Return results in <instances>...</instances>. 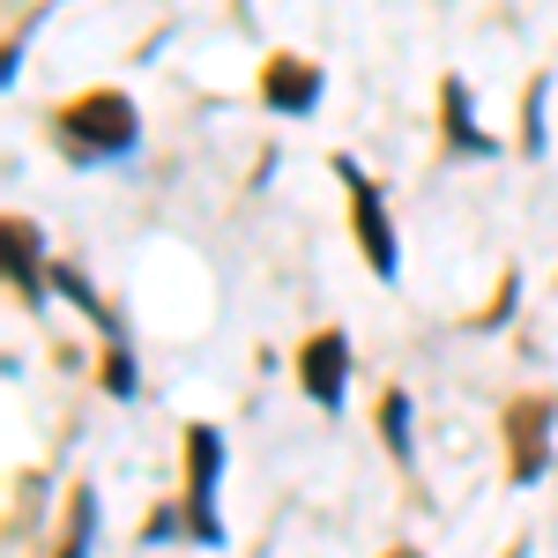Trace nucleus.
I'll return each instance as SVG.
<instances>
[{
	"label": "nucleus",
	"mask_w": 558,
	"mask_h": 558,
	"mask_svg": "<svg viewBox=\"0 0 558 558\" xmlns=\"http://www.w3.org/2000/svg\"><path fill=\"white\" fill-rule=\"evenodd\" d=\"M52 134L68 149V165L97 172V165H128L142 149V112H134L128 89H83V97H68L52 112Z\"/></svg>",
	"instance_id": "1"
},
{
	"label": "nucleus",
	"mask_w": 558,
	"mask_h": 558,
	"mask_svg": "<svg viewBox=\"0 0 558 558\" xmlns=\"http://www.w3.org/2000/svg\"><path fill=\"white\" fill-rule=\"evenodd\" d=\"M336 179L350 186V231H357L365 268H373L380 283H395V276H402V239H395V216H387L380 186L365 179V165H357V157H336Z\"/></svg>",
	"instance_id": "2"
},
{
	"label": "nucleus",
	"mask_w": 558,
	"mask_h": 558,
	"mask_svg": "<svg viewBox=\"0 0 558 558\" xmlns=\"http://www.w3.org/2000/svg\"><path fill=\"white\" fill-rule=\"evenodd\" d=\"M216 484H223V432H216V425H186V544L223 551V507H216Z\"/></svg>",
	"instance_id": "3"
},
{
	"label": "nucleus",
	"mask_w": 558,
	"mask_h": 558,
	"mask_svg": "<svg viewBox=\"0 0 558 558\" xmlns=\"http://www.w3.org/2000/svg\"><path fill=\"white\" fill-rule=\"evenodd\" d=\"M320 97H328V75H320V60H299V52H268V68H260V105H268L276 120H313V112H320Z\"/></svg>",
	"instance_id": "4"
},
{
	"label": "nucleus",
	"mask_w": 558,
	"mask_h": 558,
	"mask_svg": "<svg viewBox=\"0 0 558 558\" xmlns=\"http://www.w3.org/2000/svg\"><path fill=\"white\" fill-rule=\"evenodd\" d=\"M544 470H551V402L521 395V402H507V476L544 484Z\"/></svg>",
	"instance_id": "5"
},
{
	"label": "nucleus",
	"mask_w": 558,
	"mask_h": 558,
	"mask_svg": "<svg viewBox=\"0 0 558 558\" xmlns=\"http://www.w3.org/2000/svg\"><path fill=\"white\" fill-rule=\"evenodd\" d=\"M299 387H305V402L313 410H343V395H350V336L343 328H320V336H305L299 350Z\"/></svg>",
	"instance_id": "6"
},
{
	"label": "nucleus",
	"mask_w": 558,
	"mask_h": 558,
	"mask_svg": "<svg viewBox=\"0 0 558 558\" xmlns=\"http://www.w3.org/2000/svg\"><path fill=\"white\" fill-rule=\"evenodd\" d=\"M439 142H447V157H470V165H492L507 142L476 120V89L462 83V75H447L439 83Z\"/></svg>",
	"instance_id": "7"
},
{
	"label": "nucleus",
	"mask_w": 558,
	"mask_h": 558,
	"mask_svg": "<svg viewBox=\"0 0 558 558\" xmlns=\"http://www.w3.org/2000/svg\"><path fill=\"white\" fill-rule=\"evenodd\" d=\"M8 291H15V305H31V313H45V299H52L45 239H38V223H23V216H8Z\"/></svg>",
	"instance_id": "8"
},
{
	"label": "nucleus",
	"mask_w": 558,
	"mask_h": 558,
	"mask_svg": "<svg viewBox=\"0 0 558 558\" xmlns=\"http://www.w3.org/2000/svg\"><path fill=\"white\" fill-rule=\"evenodd\" d=\"M52 299H68V305H75V313H83V320H97V328H105L112 343L128 336V328H120V313H112V305L97 299V283H89V276H83V268H75V260H52Z\"/></svg>",
	"instance_id": "9"
},
{
	"label": "nucleus",
	"mask_w": 558,
	"mask_h": 558,
	"mask_svg": "<svg viewBox=\"0 0 558 558\" xmlns=\"http://www.w3.org/2000/svg\"><path fill=\"white\" fill-rule=\"evenodd\" d=\"M380 439H387V454L410 470L417 462V425H410V395L402 387H380Z\"/></svg>",
	"instance_id": "10"
},
{
	"label": "nucleus",
	"mask_w": 558,
	"mask_h": 558,
	"mask_svg": "<svg viewBox=\"0 0 558 558\" xmlns=\"http://www.w3.org/2000/svg\"><path fill=\"white\" fill-rule=\"evenodd\" d=\"M521 149H529V157L551 149V75H536L529 97H521Z\"/></svg>",
	"instance_id": "11"
},
{
	"label": "nucleus",
	"mask_w": 558,
	"mask_h": 558,
	"mask_svg": "<svg viewBox=\"0 0 558 558\" xmlns=\"http://www.w3.org/2000/svg\"><path fill=\"white\" fill-rule=\"evenodd\" d=\"M97 551V492H75L68 499V529H60V558H89Z\"/></svg>",
	"instance_id": "12"
},
{
	"label": "nucleus",
	"mask_w": 558,
	"mask_h": 558,
	"mask_svg": "<svg viewBox=\"0 0 558 558\" xmlns=\"http://www.w3.org/2000/svg\"><path fill=\"white\" fill-rule=\"evenodd\" d=\"M105 395H120V402H134V395H142V373H134V350L128 343L105 350Z\"/></svg>",
	"instance_id": "13"
},
{
	"label": "nucleus",
	"mask_w": 558,
	"mask_h": 558,
	"mask_svg": "<svg viewBox=\"0 0 558 558\" xmlns=\"http://www.w3.org/2000/svg\"><path fill=\"white\" fill-rule=\"evenodd\" d=\"M179 529H186V499L179 507H157V514L142 521V544H179Z\"/></svg>",
	"instance_id": "14"
},
{
	"label": "nucleus",
	"mask_w": 558,
	"mask_h": 558,
	"mask_svg": "<svg viewBox=\"0 0 558 558\" xmlns=\"http://www.w3.org/2000/svg\"><path fill=\"white\" fill-rule=\"evenodd\" d=\"M387 558H425V551H417V544H395V551H387Z\"/></svg>",
	"instance_id": "15"
}]
</instances>
